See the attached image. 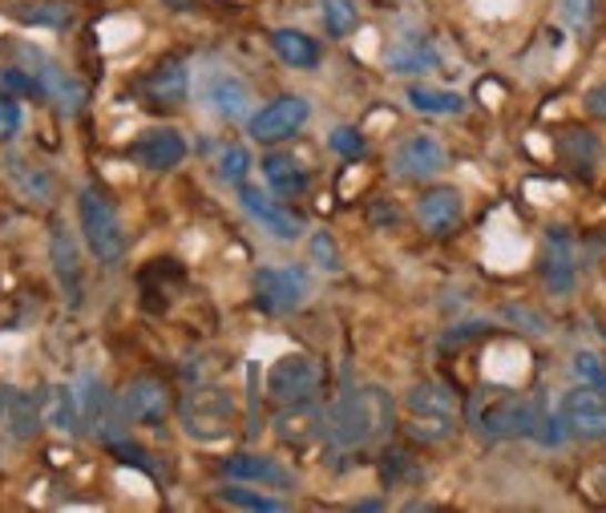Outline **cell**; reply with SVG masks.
<instances>
[{
    "mask_svg": "<svg viewBox=\"0 0 606 513\" xmlns=\"http://www.w3.org/2000/svg\"><path fill=\"white\" fill-rule=\"evenodd\" d=\"M393 396L381 384H360L349 389L340 401H332L320 413V441L336 453H352V449H368L372 441H381L393 429Z\"/></svg>",
    "mask_w": 606,
    "mask_h": 513,
    "instance_id": "obj_1",
    "label": "cell"
},
{
    "mask_svg": "<svg viewBox=\"0 0 606 513\" xmlns=\"http://www.w3.org/2000/svg\"><path fill=\"white\" fill-rule=\"evenodd\" d=\"M78 223H81V234H85L90 255L98 259L101 268H118V263L125 259V251H130V243H125L122 214H118V207H113L110 194H105L98 182L81 187Z\"/></svg>",
    "mask_w": 606,
    "mask_h": 513,
    "instance_id": "obj_2",
    "label": "cell"
},
{
    "mask_svg": "<svg viewBox=\"0 0 606 513\" xmlns=\"http://www.w3.org/2000/svg\"><path fill=\"white\" fill-rule=\"evenodd\" d=\"M404 413H408V433H413L416 441L441 445V441H450L453 429H457L461 409L450 384L421 380V384H413L408 396H404Z\"/></svg>",
    "mask_w": 606,
    "mask_h": 513,
    "instance_id": "obj_3",
    "label": "cell"
},
{
    "mask_svg": "<svg viewBox=\"0 0 606 513\" xmlns=\"http://www.w3.org/2000/svg\"><path fill=\"white\" fill-rule=\"evenodd\" d=\"M477 433L489 436V441H505V436H534L538 429V413L526 396H514V392H482L469 409Z\"/></svg>",
    "mask_w": 606,
    "mask_h": 513,
    "instance_id": "obj_4",
    "label": "cell"
},
{
    "mask_svg": "<svg viewBox=\"0 0 606 513\" xmlns=\"http://www.w3.org/2000/svg\"><path fill=\"white\" fill-rule=\"evenodd\" d=\"M179 413L186 436H194V441H219L235 424V401L219 384H199V389L186 392Z\"/></svg>",
    "mask_w": 606,
    "mask_h": 513,
    "instance_id": "obj_5",
    "label": "cell"
},
{
    "mask_svg": "<svg viewBox=\"0 0 606 513\" xmlns=\"http://www.w3.org/2000/svg\"><path fill=\"white\" fill-rule=\"evenodd\" d=\"M324 389V369L307 352H287L267 369V392L280 404H312Z\"/></svg>",
    "mask_w": 606,
    "mask_h": 513,
    "instance_id": "obj_6",
    "label": "cell"
},
{
    "mask_svg": "<svg viewBox=\"0 0 606 513\" xmlns=\"http://www.w3.org/2000/svg\"><path fill=\"white\" fill-rule=\"evenodd\" d=\"M21 61H24V69L37 78L46 101H53L57 105L61 118H78V113L85 110V86H81L73 73H65V69L57 66L53 57L41 53V49H33V46H21Z\"/></svg>",
    "mask_w": 606,
    "mask_h": 513,
    "instance_id": "obj_7",
    "label": "cell"
},
{
    "mask_svg": "<svg viewBox=\"0 0 606 513\" xmlns=\"http://www.w3.org/2000/svg\"><path fill=\"white\" fill-rule=\"evenodd\" d=\"M118 416L138 429H162L170 416V389L154 376H138L118 392Z\"/></svg>",
    "mask_w": 606,
    "mask_h": 513,
    "instance_id": "obj_8",
    "label": "cell"
},
{
    "mask_svg": "<svg viewBox=\"0 0 606 513\" xmlns=\"http://www.w3.org/2000/svg\"><path fill=\"white\" fill-rule=\"evenodd\" d=\"M312 118V105L300 98V93H283V98L267 101L263 110L251 118V138L259 145H275V142H287L292 134H300L303 125Z\"/></svg>",
    "mask_w": 606,
    "mask_h": 513,
    "instance_id": "obj_9",
    "label": "cell"
},
{
    "mask_svg": "<svg viewBox=\"0 0 606 513\" xmlns=\"http://www.w3.org/2000/svg\"><path fill=\"white\" fill-rule=\"evenodd\" d=\"M251 291H255V303L263 312L287 315L307 300V275L300 268H259Z\"/></svg>",
    "mask_w": 606,
    "mask_h": 513,
    "instance_id": "obj_10",
    "label": "cell"
},
{
    "mask_svg": "<svg viewBox=\"0 0 606 513\" xmlns=\"http://www.w3.org/2000/svg\"><path fill=\"white\" fill-rule=\"evenodd\" d=\"M202 101H206V110L219 113L223 122H243L251 113V86L239 73L231 69H211V73H202Z\"/></svg>",
    "mask_w": 606,
    "mask_h": 513,
    "instance_id": "obj_11",
    "label": "cell"
},
{
    "mask_svg": "<svg viewBox=\"0 0 606 513\" xmlns=\"http://www.w3.org/2000/svg\"><path fill=\"white\" fill-rule=\"evenodd\" d=\"M239 207H243L263 231L275 234L280 243H295L303 234V219L292 211V207H283L280 199H267L263 190L248 187V182H239Z\"/></svg>",
    "mask_w": 606,
    "mask_h": 513,
    "instance_id": "obj_12",
    "label": "cell"
},
{
    "mask_svg": "<svg viewBox=\"0 0 606 513\" xmlns=\"http://www.w3.org/2000/svg\"><path fill=\"white\" fill-rule=\"evenodd\" d=\"M445 170V150L437 138L413 134L393 150V174L404 182H428Z\"/></svg>",
    "mask_w": 606,
    "mask_h": 513,
    "instance_id": "obj_13",
    "label": "cell"
},
{
    "mask_svg": "<svg viewBox=\"0 0 606 513\" xmlns=\"http://www.w3.org/2000/svg\"><path fill=\"white\" fill-rule=\"evenodd\" d=\"M41 396L21 389H0V433L17 441V445H29L37 433H41Z\"/></svg>",
    "mask_w": 606,
    "mask_h": 513,
    "instance_id": "obj_14",
    "label": "cell"
},
{
    "mask_svg": "<svg viewBox=\"0 0 606 513\" xmlns=\"http://www.w3.org/2000/svg\"><path fill=\"white\" fill-rule=\"evenodd\" d=\"M562 416H566V424H570L574 433L603 436L606 433V384H590V380H583L578 389L566 392Z\"/></svg>",
    "mask_w": 606,
    "mask_h": 513,
    "instance_id": "obj_15",
    "label": "cell"
},
{
    "mask_svg": "<svg viewBox=\"0 0 606 513\" xmlns=\"http://www.w3.org/2000/svg\"><path fill=\"white\" fill-rule=\"evenodd\" d=\"M78 409H81V429H93V433L110 445L113 436H118V429L113 424L122 421L118 416V401H110V392H105V384H101V376H93V372H85L81 376L78 389Z\"/></svg>",
    "mask_w": 606,
    "mask_h": 513,
    "instance_id": "obj_16",
    "label": "cell"
},
{
    "mask_svg": "<svg viewBox=\"0 0 606 513\" xmlns=\"http://www.w3.org/2000/svg\"><path fill=\"white\" fill-rule=\"evenodd\" d=\"M142 90H147V98L154 105H182V101L191 98V69L179 57H166V61H158L147 73Z\"/></svg>",
    "mask_w": 606,
    "mask_h": 513,
    "instance_id": "obj_17",
    "label": "cell"
},
{
    "mask_svg": "<svg viewBox=\"0 0 606 513\" xmlns=\"http://www.w3.org/2000/svg\"><path fill=\"white\" fill-rule=\"evenodd\" d=\"M223 473L231 481H243V485H259V490H283V485H292V473L275 457H263V453H235V457H226Z\"/></svg>",
    "mask_w": 606,
    "mask_h": 513,
    "instance_id": "obj_18",
    "label": "cell"
},
{
    "mask_svg": "<svg viewBox=\"0 0 606 513\" xmlns=\"http://www.w3.org/2000/svg\"><path fill=\"white\" fill-rule=\"evenodd\" d=\"M49 259H53V275H57V288L65 291V300L78 308L81 303V255H78V243L65 227H53L49 234Z\"/></svg>",
    "mask_w": 606,
    "mask_h": 513,
    "instance_id": "obj_19",
    "label": "cell"
},
{
    "mask_svg": "<svg viewBox=\"0 0 606 513\" xmlns=\"http://www.w3.org/2000/svg\"><path fill=\"white\" fill-rule=\"evenodd\" d=\"M461 211H465V207H461V194L453 187H433L425 199L416 202V219H421V227H425L428 234L457 231Z\"/></svg>",
    "mask_w": 606,
    "mask_h": 513,
    "instance_id": "obj_20",
    "label": "cell"
},
{
    "mask_svg": "<svg viewBox=\"0 0 606 513\" xmlns=\"http://www.w3.org/2000/svg\"><path fill=\"white\" fill-rule=\"evenodd\" d=\"M130 154L147 170H174L182 158H186V142H182V134H174V130H147V134L134 142Z\"/></svg>",
    "mask_w": 606,
    "mask_h": 513,
    "instance_id": "obj_21",
    "label": "cell"
},
{
    "mask_svg": "<svg viewBox=\"0 0 606 513\" xmlns=\"http://www.w3.org/2000/svg\"><path fill=\"white\" fill-rule=\"evenodd\" d=\"M546 288L554 295H570L574 288V239L566 227L551 231V251H546Z\"/></svg>",
    "mask_w": 606,
    "mask_h": 513,
    "instance_id": "obj_22",
    "label": "cell"
},
{
    "mask_svg": "<svg viewBox=\"0 0 606 513\" xmlns=\"http://www.w3.org/2000/svg\"><path fill=\"white\" fill-rule=\"evenodd\" d=\"M41 416H46V424H53L57 433H69V436L85 433V429H81L78 392L69 389V384H53L49 392H41Z\"/></svg>",
    "mask_w": 606,
    "mask_h": 513,
    "instance_id": "obj_23",
    "label": "cell"
},
{
    "mask_svg": "<svg viewBox=\"0 0 606 513\" xmlns=\"http://www.w3.org/2000/svg\"><path fill=\"white\" fill-rule=\"evenodd\" d=\"M259 167H263V179H267V187L275 190L280 199H300L303 190H307V182H312L307 170H303L292 154H267Z\"/></svg>",
    "mask_w": 606,
    "mask_h": 513,
    "instance_id": "obj_24",
    "label": "cell"
},
{
    "mask_svg": "<svg viewBox=\"0 0 606 513\" xmlns=\"http://www.w3.org/2000/svg\"><path fill=\"white\" fill-rule=\"evenodd\" d=\"M271 49H275V57H280L283 66L292 69H315L320 66V46H315V37L300 33V29H275L271 33Z\"/></svg>",
    "mask_w": 606,
    "mask_h": 513,
    "instance_id": "obj_25",
    "label": "cell"
},
{
    "mask_svg": "<svg viewBox=\"0 0 606 513\" xmlns=\"http://www.w3.org/2000/svg\"><path fill=\"white\" fill-rule=\"evenodd\" d=\"M4 170H9V179L17 182L24 199H37V202H53V179H49L46 167H37L29 158H4Z\"/></svg>",
    "mask_w": 606,
    "mask_h": 513,
    "instance_id": "obj_26",
    "label": "cell"
},
{
    "mask_svg": "<svg viewBox=\"0 0 606 513\" xmlns=\"http://www.w3.org/2000/svg\"><path fill=\"white\" fill-rule=\"evenodd\" d=\"M17 21L33 24V29H69L78 17L61 0H33V4H17Z\"/></svg>",
    "mask_w": 606,
    "mask_h": 513,
    "instance_id": "obj_27",
    "label": "cell"
},
{
    "mask_svg": "<svg viewBox=\"0 0 606 513\" xmlns=\"http://www.w3.org/2000/svg\"><path fill=\"white\" fill-rule=\"evenodd\" d=\"M408 105L416 113H437V118H453L465 110V98L457 90H437V86H413L408 90Z\"/></svg>",
    "mask_w": 606,
    "mask_h": 513,
    "instance_id": "obj_28",
    "label": "cell"
},
{
    "mask_svg": "<svg viewBox=\"0 0 606 513\" xmlns=\"http://www.w3.org/2000/svg\"><path fill=\"white\" fill-rule=\"evenodd\" d=\"M384 66L393 73H428V69H437V49L425 46V41H404L384 57Z\"/></svg>",
    "mask_w": 606,
    "mask_h": 513,
    "instance_id": "obj_29",
    "label": "cell"
},
{
    "mask_svg": "<svg viewBox=\"0 0 606 513\" xmlns=\"http://www.w3.org/2000/svg\"><path fill=\"white\" fill-rule=\"evenodd\" d=\"M226 505H239V510H259V513H283V510H292V502H283V497H267V493H255L248 490L243 481L239 485H231V490L219 493Z\"/></svg>",
    "mask_w": 606,
    "mask_h": 513,
    "instance_id": "obj_30",
    "label": "cell"
},
{
    "mask_svg": "<svg viewBox=\"0 0 606 513\" xmlns=\"http://www.w3.org/2000/svg\"><path fill=\"white\" fill-rule=\"evenodd\" d=\"M360 12L352 0H324V29L332 37H349L356 29Z\"/></svg>",
    "mask_w": 606,
    "mask_h": 513,
    "instance_id": "obj_31",
    "label": "cell"
},
{
    "mask_svg": "<svg viewBox=\"0 0 606 513\" xmlns=\"http://www.w3.org/2000/svg\"><path fill=\"white\" fill-rule=\"evenodd\" d=\"M248 174H251V154L243 145H226L223 154H219V179L239 187V182H248Z\"/></svg>",
    "mask_w": 606,
    "mask_h": 513,
    "instance_id": "obj_32",
    "label": "cell"
},
{
    "mask_svg": "<svg viewBox=\"0 0 606 513\" xmlns=\"http://www.w3.org/2000/svg\"><path fill=\"white\" fill-rule=\"evenodd\" d=\"M0 86L12 93V98H41L46 101V93H41V86H37V78L29 73L24 66H9L0 69Z\"/></svg>",
    "mask_w": 606,
    "mask_h": 513,
    "instance_id": "obj_33",
    "label": "cell"
},
{
    "mask_svg": "<svg viewBox=\"0 0 606 513\" xmlns=\"http://www.w3.org/2000/svg\"><path fill=\"white\" fill-rule=\"evenodd\" d=\"M327 145H332L340 158H349V162H356V158L368 154V142H364V138H360L352 125H336V130L327 134Z\"/></svg>",
    "mask_w": 606,
    "mask_h": 513,
    "instance_id": "obj_34",
    "label": "cell"
},
{
    "mask_svg": "<svg viewBox=\"0 0 606 513\" xmlns=\"http://www.w3.org/2000/svg\"><path fill=\"white\" fill-rule=\"evenodd\" d=\"M21 122H24V113L21 105H17V98H12V93H0V142H12V138L21 134Z\"/></svg>",
    "mask_w": 606,
    "mask_h": 513,
    "instance_id": "obj_35",
    "label": "cell"
},
{
    "mask_svg": "<svg viewBox=\"0 0 606 513\" xmlns=\"http://www.w3.org/2000/svg\"><path fill=\"white\" fill-rule=\"evenodd\" d=\"M312 259L324 271H340V251H336V243H332V234H327V231L312 234Z\"/></svg>",
    "mask_w": 606,
    "mask_h": 513,
    "instance_id": "obj_36",
    "label": "cell"
},
{
    "mask_svg": "<svg viewBox=\"0 0 606 513\" xmlns=\"http://www.w3.org/2000/svg\"><path fill=\"white\" fill-rule=\"evenodd\" d=\"M574 372H578V380H590V384H606V369L598 364L595 352H578V356H574Z\"/></svg>",
    "mask_w": 606,
    "mask_h": 513,
    "instance_id": "obj_37",
    "label": "cell"
},
{
    "mask_svg": "<svg viewBox=\"0 0 606 513\" xmlns=\"http://www.w3.org/2000/svg\"><path fill=\"white\" fill-rule=\"evenodd\" d=\"M590 12H595V0H562V17H566L574 29H586V24H590Z\"/></svg>",
    "mask_w": 606,
    "mask_h": 513,
    "instance_id": "obj_38",
    "label": "cell"
},
{
    "mask_svg": "<svg viewBox=\"0 0 606 513\" xmlns=\"http://www.w3.org/2000/svg\"><path fill=\"white\" fill-rule=\"evenodd\" d=\"M586 113L606 118V81H598V86H590V90H586Z\"/></svg>",
    "mask_w": 606,
    "mask_h": 513,
    "instance_id": "obj_39",
    "label": "cell"
},
{
    "mask_svg": "<svg viewBox=\"0 0 606 513\" xmlns=\"http://www.w3.org/2000/svg\"><path fill=\"white\" fill-rule=\"evenodd\" d=\"M162 4H170V9H194V0H162Z\"/></svg>",
    "mask_w": 606,
    "mask_h": 513,
    "instance_id": "obj_40",
    "label": "cell"
}]
</instances>
